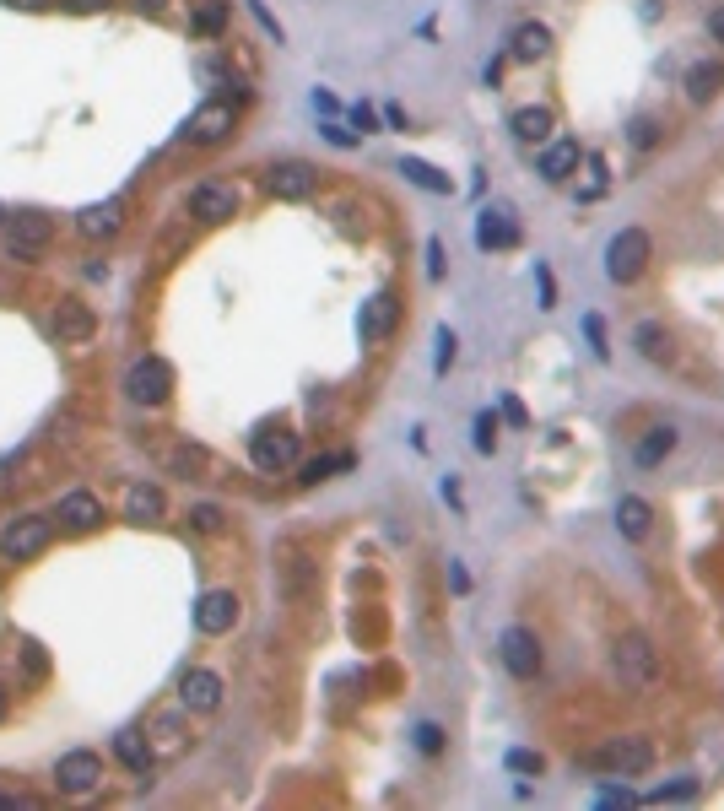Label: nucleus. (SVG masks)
<instances>
[{
    "label": "nucleus",
    "mask_w": 724,
    "mask_h": 811,
    "mask_svg": "<svg viewBox=\"0 0 724 811\" xmlns=\"http://www.w3.org/2000/svg\"><path fill=\"white\" fill-rule=\"evenodd\" d=\"M611 676L627 687V693H654L660 676H665V660L643 633H616L611 638Z\"/></svg>",
    "instance_id": "f257e3e1"
},
{
    "label": "nucleus",
    "mask_w": 724,
    "mask_h": 811,
    "mask_svg": "<svg viewBox=\"0 0 724 811\" xmlns=\"http://www.w3.org/2000/svg\"><path fill=\"white\" fill-rule=\"evenodd\" d=\"M589 768H600V774L611 779H633V774H649L654 768V741L649 736H611L606 747H595L584 757Z\"/></svg>",
    "instance_id": "f03ea898"
},
{
    "label": "nucleus",
    "mask_w": 724,
    "mask_h": 811,
    "mask_svg": "<svg viewBox=\"0 0 724 811\" xmlns=\"http://www.w3.org/2000/svg\"><path fill=\"white\" fill-rule=\"evenodd\" d=\"M649 260H654V238L643 233V228H622L606 244V276L616 287H633L643 271H649Z\"/></svg>",
    "instance_id": "7ed1b4c3"
},
{
    "label": "nucleus",
    "mask_w": 724,
    "mask_h": 811,
    "mask_svg": "<svg viewBox=\"0 0 724 811\" xmlns=\"http://www.w3.org/2000/svg\"><path fill=\"white\" fill-rule=\"evenodd\" d=\"M49 541H55V520H49V514H22V520H11L0 530V552H6L11 563H28V557L49 552Z\"/></svg>",
    "instance_id": "20e7f679"
},
{
    "label": "nucleus",
    "mask_w": 724,
    "mask_h": 811,
    "mask_svg": "<svg viewBox=\"0 0 724 811\" xmlns=\"http://www.w3.org/2000/svg\"><path fill=\"white\" fill-rule=\"evenodd\" d=\"M125 395L136 406H163L173 395V368L163 357H136V363L125 368Z\"/></svg>",
    "instance_id": "39448f33"
},
{
    "label": "nucleus",
    "mask_w": 724,
    "mask_h": 811,
    "mask_svg": "<svg viewBox=\"0 0 724 811\" xmlns=\"http://www.w3.org/2000/svg\"><path fill=\"white\" fill-rule=\"evenodd\" d=\"M498 655H503V666L508 676H519V682H535L546 666V655H541V638H535L530 628H503L498 638Z\"/></svg>",
    "instance_id": "423d86ee"
},
{
    "label": "nucleus",
    "mask_w": 724,
    "mask_h": 811,
    "mask_svg": "<svg viewBox=\"0 0 724 811\" xmlns=\"http://www.w3.org/2000/svg\"><path fill=\"white\" fill-rule=\"evenodd\" d=\"M55 784H60V795H92L103 784V757L92 752V747L65 752L60 763H55Z\"/></svg>",
    "instance_id": "0eeeda50"
},
{
    "label": "nucleus",
    "mask_w": 724,
    "mask_h": 811,
    "mask_svg": "<svg viewBox=\"0 0 724 811\" xmlns=\"http://www.w3.org/2000/svg\"><path fill=\"white\" fill-rule=\"evenodd\" d=\"M49 238H55V222L44 217V211H17V217L6 222V244H11V260H33L49 249Z\"/></svg>",
    "instance_id": "6e6552de"
},
{
    "label": "nucleus",
    "mask_w": 724,
    "mask_h": 811,
    "mask_svg": "<svg viewBox=\"0 0 724 811\" xmlns=\"http://www.w3.org/2000/svg\"><path fill=\"white\" fill-rule=\"evenodd\" d=\"M265 190H271L276 201H308V195L319 190V168L303 163V157H287V163H276L271 174H265Z\"/></svg>",
    "instance_id": "1a4fd4ad"
},
{
    "label": "nucleus",
    "mask_w": 724,
    "mask_h": 811,
    "mask_svg": "<svg viewBox=\"0 0 724 811\" xmlns=\"http://www.w3.org/2000/svg\"><path fill=\"white\" fill-rule=\"evenodd\" d=\"M395 325H400V298H395V292H373V298L362 303V314H357L362 347H379V341H390Z\"/></svg>",
    "instance_id": "9d476101"
},
{
    "label": "nucleus",
    "mask_w": 724,
    "mask_h": 811,
    "mask_svg": "<svg viewBox=\"0 0 724 811\" xmlns=\"http://www.w3.org/2000/svg\"><path fill=\"white\" fill-rule=\"evenodd\" d=\"M238 617H244V601H238L233 590H206V595H200V606H195V628L206 633V638L233 633Z\"/></svg>",
    "instance_id": "9b49d317"
},
{
    "label": "nucleus",
    "mask_w": 724,
    "mask_h": 811,
    "mask_svg": "<svg viewBox=\"0 0 724 811\" xmlns=\"http://www.w3.org/2000/svg\"><path fill=\"white\" fill-rule=\"evenodd\" d=\"M233 119H238V109L227 98H211V103H200V109L190 114V125H184V136H190L195 146H217V141H227L233 136Z\"/></svg>",
    "instance_id": "f8f14e48"
},
{
    "label": "nucleus",
    "mask_w": 724,
    "mask_h": 811,
    "mask_svg": "<svg viewBox=\"0 0 724 811\" xmlns=\"http://www.w3.org/2000/svg\"><path fill=\"white\" fill-rule=\"evenodd\" d=\"M249 460H254V471H287V465H298V433L260 428L249 438Z\"/></svg>",
    "instance_id": "ddd939ff"
},
{
    "label": "nucleus",
    "mask_w": 724,
    "mask_h": 811,
    "mask_svg": "<svg viewBox=\"0 0 724 811\" xmlns=\"http://www.w3.org/2000/svg\"><path fill=\"white\" fill-rule=\"evenodd\" d=\"M579 163H584V146L573 141V136H552L541 146V163H535V174H541L546 184H568L573 174H579Z\"/></svg>",
    "instance_id": "4468645a"
},
{
    "label": "nucleus",
    "mask_w": 724,
    "mask_h": 811,
    "mask_svg": "<svg viewBox=\"0 0 724 811\" xmlns=\"http://www.w3.org/2000/svg\"><path fill=\"white\" fill-rule=\"evenodd\" d=\"M125 195H109V201H98V206H82L76 211V233L92 238V244H103V238H114L119 228H125Z\"/></svg>",
    "instance_id": "2eb2a0df"
},
{
    "label": "nucleus",
    "mask_w": 724,
    "mask_h": 811,
    "mask_svg": "<svg viewBox=\"0 0 724 811\" xmlns=\"http://www.w3.org/2000/svg\"><path fill=\"white\" fill-rule=\"evenodd\" d=\"M222 676L217 671H184V682H179V703L190 714H217L222 709Z\"/></svg>",
    "instance_id": "dca6fc26"
},
{
    "label": "nucleus",
    "mask_w": 724,
    "mask_h": 811,
    "mask_svg": "<svg viewBox=\"0 0 724 811\" xmlns=\"http://www.w3.org/2000/svg\"><path fill=\"white\" fill-rule=\"evenodd\" d=\"M233 211H238V190H233V184L206 179V184H195V190H190V217H200V222H227Z\"/></svg>",
    "instance_id": "f3484780"
},
{
    "label": "nucleus",
    "mask_w": 724,
    "mask_h": 811,
    "mask_svg": "<svg viewBox=\"0 0 724 811\" xmlns=\"http://www.w3.org/2000/svg\"><path fill=\"white\" fill-rule=\"evenodd\" d=\"M476 244L481 249H514L519 244V217L508 206H481L476 217Z\"/></svg>",
    "instance_id": "a211bd4d"
},
{
    "label": "nucleus",
    "mask_w": 724,
    "mask_h": 811,
    "mask_svg": "<svg viewBox=\"0 0 724 811\" xmlns=\"http://www.w3.org/2000/svg\"><path fill=\"white\" fill-rule=\"evenodd\" d=\"M55 520H60L65 530H76V536H87V530L103 525V498L87 493V487H76V493L60 498V514H55Z\"/></svg>",
    "instance_id": "6ab92c4d"
},
{
    "label": "nucleus",
    "mask_w": 724,
    "mask_h": 811,
    "mask_svg": "<svg viewBox=\"0 0 724 811\" xmlns=\"http://www.w3.org/2000/svg\"><path fill=\"white\" fill-rule=\"evenodd\" d=\"M92 330H98L92 303H82V298H60L55 303V336L60 341H92Z\"/></svg>",
    "instance_id": "aec40b11"
},
{
    "label": "nucleus",
    "mask_w": 724,
    "mask_h": 811,
    "mask_svg": "<svg viewBox=\"0 0 724 811\" xmlns=\"http://www.w3.org/2000/svg\"><path fill=\"white\" fill-rule=\"evenodd\" d=\"M163 514H168L163 487H152V482H130L125 487V520L130 525H157Z\"/></svg>",
    "instance_id": "412c9836"
},
{
    "label": "nucleus",
    "mask_w": 724,
    "mask_h": 811,
    "mask_svg": "<svg viewBox=\"0 0 724 811\" xmlns=\"http://www.w3.org/2000/svg\"><path fill=\"white\" fill-rule=\"evenodd\" d=\"M552 125H557V119H552V109H541V103L508 114V136L525 141V146H546V141H552Z\"/></svg>",
    "instance_id": "4be33fe9"
},
{
    "label": "nucleus",
    "mask_w": 724,
    "mask_h": 811,
    "mask_svg": "<svg viewBox=\"0 0 724 811\" xmlns=\"http://www.w3.org/2000/svg\"><path fill=\"white\" fill-rule=\"evenodd\" d=\"M546 49H552V28H546V22H519L514 38H508V60H519V65L541 60Z\"/></svg>",
    "instance_id": "5701e85b"
},
{
    "label": "nucleus",
    "mask_w": 724,
    "mask_h": 811,
    "mask_svg": "<svg viewBox=\"0 0 724 811\" xmlns=\"http://www.w3.org/2000/svg\"><path fill=\"white\" fill-rule=\"evenodd\" d=\"M616 530H622L627 541H649V530H654V509H649V498L627 493L622 503H616Z\"/></svg>",
    "instance_id": "b1692460"
},
{
    "label": "nucleus",
    "mask_w": 724,
    "mask_h": 811,
    "mask_svg": "<svg viewBox=\"0 0 724 811\" xmlns=\"http://www.w3.org/2000/svg\"><path fill=\"white\" fill-rule=\"evenodd\" d=\"M114 757L130 768V774H141V779H146V768L157 763V757H152V741H146L141 730H119V736H114Z\"/></svg>",
    "instance_id": "393cba45"
},
{
    "label": "nucleus",
    "mask_w": 724,
    "mask_h": 811,
    "mask_svg": "<svg viewBox=\"0 0 724 811\" xmlns=\"http://www.w3.org/2000/svg\"><path fill=\"white\" fill-rule=\"evenodd\" d=\"M400 174L417 184V190H427V195H454V179L438 174V168L422 163V157H400Z\"/></svg>",
    "instance_id": "a878e982"
},
{
    "label": "nucleus",
    "mask_w": 724,
    "mask_h": 811,
    "mask_svg": "<svg viewBox=\"0 0 724 811\" xmlns=\"http://www.w3.org/2000/svg\"><path fill=\"white\" fill-rule=\"evenodd\" d=\"M670 449H676V428H649V433H643L638 444H633V460L643 465V471H654V465H660Z\"/></svg>",
    "instance_id": "bb28decb"
},
{
    "label": "nucleus",
    "mask_w": 724,
    "mask_h": 811,
    "mask_svg": "<svg viewBox=\"0 0 724 811\" xmlns=\"http://www.w3.org/2000/svg\"><path fill=\"white\" fill-rule=\"evenodd\" d=\"M719 92H724V65L697 60L692 71H687V98L692 103H708V98H719Z\"/></svg>",
    "instance_id": "cd10ccee"
},
{
    "label": "nucleus",
    "mask_w": 724,
    "mask_h": 811,
    "mask_svg": "<svg viewBox=\"0 0 724 811\" xmlns=\"http://www.w3.org/2000/svg\"><path fill=\"white\" fill-rule=\"evenodd\" d=\"M227 17H233V0H200L195 17H190V28H195L200 38H222Z\"/></svg>",
    "instance_id": "c85d7f7f"
},
{
    "label": "nucleus",
    "mask_w": 724,
    "mask_h": 811,
    "mask_svg": "<svg viewBox=\"0 0 724 811\" xmlns=\"http://www.w3.org/2000/svg\"><path fill=\"white\" fill-rule=\"evenodd\" d=\"M633 347H638V357H649V363H665V357H670V336L654 325V319H643V325L633 330Z\"/></svg>",
    "instance_id": "c756f323"
},
{
    "label": "nucleus",
    "mask_w": 724,
    "mask_h": 811,
    "mask_svg": "<svg viewBox=\"0 0 724 811\" xmlns=\"http://www.w3.org/2000/svg\"><path fill=\"white\" fill-rule=\"evenodd\" d=\"M330 471H352V455H319V460H303V465H298V482H303V487H314V482H325Z\"/></svg>",
    "instance_id": "7c9ffc66"
},
{
    "label": "nucleus",
    "mask_w": 724,
    "mask_h": 811,
    "mask_svg": "<svg viewBox=\"0 0 724 811\" xmlns=\"http://www.w3.org/2000/svg\"><path fill=\"white\" fill-rule=\"evenodd\" d=\"M152 757H179L184 752V730L173 725V720H157V730H152Z\"/></svg>",
    "instance_id": "2f4dec72"
},
{
    "label": "nucleus",
    "mask_w": 724,
    "mask_h": 811,
    "mask_svg": "<svg viewBox=\"0 0 724 811\" xmlns=\"http://www.w3.org/2000/svg\"><path fill=\"white\" fill-rule=\"evenodd\" d=\"M287 595H292V601H303V595H308V563H303V552L287 557Z\"/></svg>",
    "instance_id": "473e14b6"
},
{
    "label": "nucleus",
    "mask_w": 724,
    "mask_h": 811,
    "mask_svg": "<svg viewBox=\"0 0 724 811\" xmlns=\"http://www.w3.org/2000/svg\"><path fill=\"white\" fill-rule=\"evenodd\" d=\"M697 795V779H681V784H665V790H654V795H643L649 806H670V801H692Z\"/></svg>",
    "instance_id": "72a5a7b5"
},
{
    "label": "nucleus",
    "mask_w": 724,
    "mask_h": 811,
    "mask_svg": "<svg viewBox=\"0 0 724 811\" xmlns=\"http://www.w3.org/2000/svg\"><path fill=\"white\" fill-rule=\"evenodd\" d=\"M222 520H227V514L217 509V503H195V509H190V525H195V530H206V536H217Z\"/></svg>",
    "instance_id": "f704fd0d"
},
{
    "label": "nucleus",
    "mask_w": 724,
    "mask_h": 811,
    "mask_svg": "<svg viewBox=\"0 0 724 811\" xmlns=\"http://www.w3.org/2000/svg\"><path fill=\"white\" fill-rule=\"evenodd\" d=\"M476 449H481V455L498 449V417H492V411H481V417H476Z\"/></svg>",
    "instance_id": "c9c22d12"
},
{
    "label": "nucleus",
    "mask_w": 724,
    "mask_h": 811,
    "mask_svg": "<svg viewBox=\"0 0 724 811\" xmlns=\"http://www.w3.org/2000/svg\"><path fill=\"white\" fill-rule=\"evenodd\" d=\"M508 768H514V774H541L546 757H541V752H530V747H514V752H508Z\"/></svg>",
    "instance_id": "e433bc0d"
},
{
    "label": "nucleus",
    "mask_w": 724,
    "mask_h": 811,
    "mask_svg": "<svg viewBox=\"0 0 724 811\" xmlns=\"http://www.w3.org/2000/svg\"><path fill=\"white\" fill-rule=\"evenodd\" d=\"M595 195H606V163H600V157H589V184L579 190V201H595Z\"/></svg>",
    "instance_id": "4c0bfd02"
},
{
    "label": "nucleus",
    "mask_w": 724,
    "mask_h": 811,
    "mask_svg": "<svg viewBox=\"0 0 724 811\" xmlns=\"http://www.w3.org/2000/svg\"><path fill=\"white\" fill-rule=\"evenodd\" d=\"M417 747H422L427 757H438V752H444V730H438L433 720H422V725H417Z\"/></svg>",
    "instance_id": "58836bf2"
},
{
    "label": "nucleus",
    "mask_w": 724,
    "mask_h": 811,
    "mask_svg": "<svg viewBox=\"0 0 724 811\" xmlns=\"http://www.w3.org/2000/svg\"><path fill=\"white\" fill-rule=\"evenodd\" d=\"M454 347H460V341H454V330H438V363H433V374H449V368H454Z\"/></svg>",
    "instance_id": "ea45409f"
},
{
    "label": "nucleus",
    "mask_w": 724,
    "mask_h": 811,
    "mask_svg": "<svg viewBox=\"0 0 724 811\" xmlns=\"http://www.w3.org/2000/svg\"><path fill=\"white\" fill-rule=\"evenodd\" d=\"M584 336H589V347H595V357H611V347H606V325H600V314H589V319H584Z\"/></svg>",
    "instance_id": "a19ab883"
},
{
    "label": "nucleus",
    "mask_w": 724,
    "mask_h": 811,
    "mask_svg": "<svg viewBox=\"0 0 724 811\" xmlns=\"http://www.w3.org/2000/svg\"><path fill=\"white\" fill-rule=\"evenodd\" d=\"M660 141V125L654 119H633V146H654Z\"/></svg>",
    "instance_id": "79ce46f5"
},
{
    "label": "nucleus",
    "mask_w": 724,
    "mask_h": 811,
    "mask_svg": "<svg viewBox=\"0 0 724 811\" xmlns=\"http://www.w3.org/2000/svg\"><path fill=\"white\" fill-rule=\"evenodd\" d=\"M535 276H541V309H557V282H552V271H546V265H535Z\"/></svg>",
    "instance_id": "37998d69"
},
{
    "label": "nucleus",
    "mask_w": 724,
    "mask_h": 811,
    "mask_svg": "<svg viewBox=\"0 0 724 811\" xmlns=\"http://www.w3.org/2000/svg\"><path fill=\"white\" fill-rule=\"evenodd\" d=\"M249 11H254V22H260V28H265V33H271V38H276V44H281V22L271 17V11H265V6H260V0H249Z\"/></svg>",
    "instance_id": "c03bdc74"
},
{
    "label": "nucleus",
    "mask_w": 724,
    "mask_h": 811,
    "mask_svg": "<svg viewBox=\"0 0 724 811\" xmlns=\"http://www.w3.org/2000/svg\"><path fill=\"white\" fill-rule=\"evenodd\" d=\"M427 276H444V244H438V238H427Z\"/></svg>",
    "instance_id": "a18cd8bd"
},
{
    "label": "nucleus",
    "mask_w": 724,
    "mask_h": 811,
    "mask_svg": "<svg viewBox=\"0 0 724 811\" xmlns=\"http://www.w3.org/2000/svg\"><path fill=\"white\" fill-rule=\"evenodd\" d=\"M352 125L362 130V136H368V130H379V114H373L368 103H357V109H352Z\"/></svg>",
    "instance_id": "49530a36"
},
{
    "label": "nucleus",
    "mask_w": 724,
    "mask_h": 811,
    "mask_svg": "<svg viewBox=\"0 0 724 811\" xmlns=\"http://www.w3.org/2000/svg\"><path fill=\"white\" fill-rule=\"evenodd\" d=\"M325 136H330V146H357V130H346V125H325Z\"/></svg>",
    "instance_id": "de8ad7c7"
},
{
    "label": "nucleus",
    "mask_w": 724,
    "mask_h": 811,
    "mask_svg": "<svg viewBox=\"0 0 724 811\" xmlns=\"http://www.w3.org/2000/svg\"><path fill=\"white\" fill-rule=\"evenodd\" d=\"M503 417H508V422H514V428H525V422H530V417H525V406H519V401H514V395H508V401H503Z\"/></svg>",
    "instance_id": "09e8293b"
},
{
    "label": "nucleus",
    "mask_w": 724,
    "mask_h": 811,
    "mask_svg": "<svg viewBox=\"0 0 724 811\" xmlns=\"http://www.w3.org/2000/svg\"><path fill=\"white\" fill-rule=\"evenodd\" d=\"M314 109H319V114H335V109H341V103H335V92L314 87Z\"/></svg>",
    "instance_id": "8fccbe9b"
},
{
    "label": "nucleus",
    "mask_w": 724,
    "mask_h": 811,
    "mask_svg": "<svg viewBox=\"0 0 724 811\" xmlns=\"http://www.w3.org/2000/svg\"><path fill=\"white\" fill-rule=\"evenodd\" d=\"M600 806H633V790H600Z\"/></svg>",
    "instance_id": "3c124183"
},
{
    "label": "nucleus",
    "mask_w": 724,
    "mask_h": 811,
    "mask_svg": "<svg viewBox=\"0 0 724 811\" xmlns=\"http://www.w3.org/2000/svg\"><path fill=\"white\" fill-rule=\"evenodd\" d=\"M130 6H136L141 17H163V11H168V0H130Z\"/></svg>",
    "instance_id": "603ef678"
},
{
    "label": "nucleus",
    "mask_w": 724,
    "mask_h": 811,
    "mask_svg": "<svg viewBox=\"0 0 724 811\" xmlns=\"http://www.w3.org/2000/svg\"><path fill=\"white\" fill-rule=\"evenodd\" d=\"M65 6H71V11H82V17H92V11H103L109 0H65Z\"/></svg>",
    "instance_id": "864d4df0"
},
{
    "label": "nucleus",
    "mask_w": 724,
    "mask_h": 811,
    "mask_svg": "<svg viewBox=\"0 0 724 811\" xmlns=\"http://www.w3.org/2000/svg\"><path fill=\"white\" fill-rule=\"evenodd\" d=\"M708 33H714L719 44H724V6H714V11H708Z\"/></svg>",
    "instance_id": "5fc2aeb1"
},
{
    "label": "nucleus",
    "mask_w": 724,
    "mask_h": 811,
    "mask_svg": "<svg viewBox=\"0 0 724 811\" xmlns=\"http://www.w3.org/2000/svg\"><path fill=\"white\" fill-rule=\"evenodd\" d=\"M6 6H17V11H44V6H55V0H6Z\"/></svg>",
    "instance_id": "6e6d98bb"
},
{
    "label": "nucleus",
    "mask_w": 724,
    "mask_h": 811,
    "mask_svg": "<svg viewBox=\"0 0 724 811\" xmlns=\"http://www.w3.org/2000/svg\"><path fill=\"white\" fill-rule=\"evenodd\" d=\"M17 806H33V801H17V795H0V811H17Z\"/></svg>",
    "instance_id": "4d7b16f0"
},
{
    "label": "nucleus",
    "mask_w": 724,
    "mask_h": 811,
    "mask_svg": "<svg viewBox=\"0 0 724 811\" xmlns=\"http://www.w3.org/2000/svg\"><path fill=\"white\" fill-rule=\"evenodd\" d=\"M11 298H17V287H11L6 276H0V303H11Z\"/></svg>",
    "instance_id": "13d9d810"
},
{
    "label": "nucleus",
    "mask_w": 724,
    "mask_h": 811,
    "mask_svg": "<svg viewBox=\"0 0 724 811\" xmlns=\"http://www.w3.org/2000/svg\"><path fill=\"white\" fill-rule=\"evenodd\" d=\"M6 714H11V693L0 687V720H6Z\"/></svg>",
    "instance_id": "bf43d9fd"
},
{
    "label": "nucleus",
    "mask_w": 724,
    "mask_h": 811,
    "mask_svg": "<svg viewBox=\"0 0 724 811\" xmlns=\"http://www.w3.org/2000/svg\"><path fill=\"white\" fill-rule=\"evenodd\" d=\"M6 217H11V211H6V206H0V222H6Z\"/></svg>",
    "instance_id": "052dcab7"
}]
</instances>
